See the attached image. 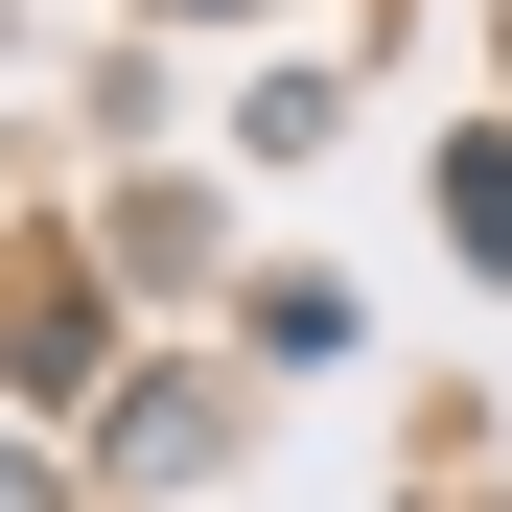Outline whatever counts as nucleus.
I'll list each match as a JSON object with an SVG mask.
<instances>
[{"mask_svg": "<svg viewBox=\"0 0 512 512\" xmlns=\"http://www.w3.org/2000/svg\"><path fill=\"white\" fill-rule=\"evenodd\" d=\"M0 512H47V466H0Z\"/></svg>", "mask_w": 512, "mask_h": 512, "instance_id": "1", "label": "nucleus"}]
</instances>
